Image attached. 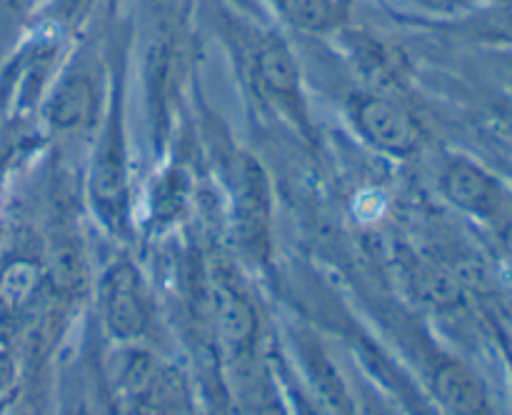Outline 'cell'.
<instances>
[{
    "label": "cell",
    "mask_w": 512,
    "mask_h": 415,
    "mask_svg": "<svg viewBox=\"0 0 512 415\" xmlns=\"http://www.w3.org/2000/svg\"><path fill=\"white\" fill-rule=\"evenodd\" d=\"M210 15L250 95L288 120L300 135L313 140L300 63L285 35L273 25L238 13L225 0H210Z\"/></svg>",
    "instance_id": "1"
},
{
    "label": "cell",
    "mask_w": 512,
    "mask_h": 415,
    "mask_svg": "<svg viewBox=\"0 0 512 415\" xmlns=\"http://www.w3.org/2000/svg\"><path fill=\"white\" fill-rule=\"evenodd\" d=\"M113 73L108 85V108L103 128L95 143L93 165H90L88 188L98 218L110 230L120 233L130 220V183H128V145H125L123 120V80L125 55L115 48Z\"/></svg>",
    "instance_id": "2"
},
{
    "label": "cell",
    "mask_w": 512,
    "mask_h": 415,
    "mask_svg": "<svg viewBox=\"0 0 512 415\" xmlns=\"http://www.w3.org/2000/svg\"><path fill=\"white\" fill-rule=\"evenodd\" d=\"M345 110L355 133L378 153L408 160L423 150V123L398 95L358 88L345 98Z\"/></svg>",
    "instance_id": "3"
},
{
    "label": "cell",
    "mask_w": 512,
    "mask_h": 415,
    "mask_svg": "<svg viewBox=\"0 0 512 415\" xmlns=\"http://www.w3.org/2000/svg\"><path fill=\"white\" fill-rule=\"evenodd\" d=\"M438 188L443 198L460 213L503 228L512 220V193L508 185L465 155H450L438 170Z\"/></svg>",
    "instance_id": "4"
},
{
    "label": "cell",
    "mask_w": 512,
    "mask_h": 415,
    "mask_svg": "<svg viewBox=\"0 0 512 415\" xmlns=\"http://www.w3.org/2000/svg\"><path fill=\"white\" fill-rule=\"evenodd\" d=\"M98 58L100 53H88V48H83L65 65V73L60 75L48 105L53 128L63 130V133H78V130L90 128L95 123L100 98H103L100 85H103V78L110 75V68L108 73L95 68Z\"/></svg>",
    "instance_id": "5"
},
{
    "label": "cell",
    "mask_w": 512,
    "mask_h": 415,
    "mask_svg": "<svg viewBox=\"0 0 512 415\" xmlns=\"http://www.w3.org/2000/svg\"><path fill=\"white\" fill-rule=\"evenodd\" d=\"M335 35L343 48L345 63L360 80V88L388 95L403 93L408 85V58L398 45H390L380 35L353 25H343Z\"/></svg>",
    "instance_id": "6"
},
{
    "label": "cell",
    "mask_w": 512,
    "mask_h": 415,
    "mask_svg": "<svg viewBox=\"0 0 512 415\" xmlns=\"http://www.w3.org/2000/svg\"><path fill=\"white\" fill-rule=\"evenodd\" d=\"M100 310L110 335L118 340H135L150 325V300L138 268L118 263L105 273L100 283Z\"/></svg>",
    "instance_id": "7"
},
{
    "label": "cell",
    "mask_w": 512,
    "mask_h": 415,
    "mask_svg": "<svg viewBox=\"0 0 512 415\" xmlns=\"http://www.w3.org/2000/svg\"><path fill=\"white\" fill-rule=\"evenodd\" d=\"M233 220L243 243L265 240L270 225V195L253 158H240L233 178Z\"/></svg>",
    "instance_id": "8"
},
{
    "label": "cell",
    "mask_w": 512,
    "mask_h": 415,
    "mask_svg": "<svg viewBox=\"0 0 512 415\" xmlns=\"http://www.w3.org/2000/svg\"><path fill=\"white\" fill-rule=\"evenodd\" d=\"M280 23L303 35H335L348 25L355 0H265Z\"/></svg>",
    "instance_id": "9"
},
{
    "label": "cell",
    "mask_w": 512,
    "mask_h": 415,
    "mask_svg": "<svg viewBox=\"0 0 512 415\" xmlns=\"http://www.w3.org/2000/svg\"><path fill=\"white\" fill-rule=\"evenodd\" d=\"M435 390L455 415H493L480 380L458 363H443L435 370Z\"/></svg>",
    "instance_id": "10"
},
{
    "label": "cell",
    "mask_w": 512,
    "mask_h": 415,
    "mask_svg": "<svg viewBox=\"0 0 512 415\" xmlns=\"http://www.w3.org/2000/svg\"><path fill=\"white\" fill-rule=\"evenodd\" d=\"M218 328L223 335L225 345L243 353L253 345L255 333H258V320H255V310L248 300L233 288L218 290Z\"/></svg>",
    "instance_id": "11"
},
{
    "label": "cell",
    "mask_w": 512,
    "mask_h": 415,
    "mask_svg": "<svg viewBox=\"0 0 512 415\" xmlns=\"http://www.w3.org/2000/svg\"><path fill=\"white\" fill-rule=\"evenodd\" d=\"M465 30L488 43H512V0H480L465 15Z\"/></svg>",
    "instance_id": "12"
},
{
    "label": "cell",
    "mask_w": 512,
    "mask_h": 415,
    "mask_svg": "<svg viewBox=\"0 0 512 415\" xmlns=\"http://www.w3.org/2000/svg\"><path fill=\"white\" fill-rule=\"evenodd\" d=\"M380 3L398 8L403 13L428 15L435 20H453L460 15H468L480 0H380Z\"/></svg>",
    "instance_id": "13"
},
{
    "label": "cell",
    "mask_w": 512,
    "mask_h": 415,
    "mask_svg": "<svg viewBox=\"0 0 512 415\" xmlns=\"http://www.w3.org/2000/svg\"><path fill=\"white\" fill-rule=\"evenodd\" d=\"M495 120H498V123L508 130V135H512V110H505V113H500Z\"/></svg>",
    "instance_id": "14"
},
{
    "label": "cell",
    "mask_w": 512,
    "mask_h": 415,
    "mask_svg": "<svg viewBox=\"0 0 512 415\" xmlns=\"http://www.w3.org/2000/svg\"><path fill=\"white\" fill-rule=\"evenodd\" d=\"M510 363H512V358H510Z\"/></svg>",
    "instance_id": "15"
}]
</instances>
